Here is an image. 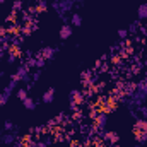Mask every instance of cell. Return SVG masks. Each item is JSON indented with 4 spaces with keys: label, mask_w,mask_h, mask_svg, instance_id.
I'll list each match as a JSON object with an SVG mask.
<instances>
[{
    "label": "cell",
    "mask_w": 147,
    "mask_h": 147,
    "mask_svg": "<svg viewBox=\"0 0 147 147\" xmlns=\"http://www.w3.org/2000/svg\"><path fill=\"white\" fill-rule=\"evenodd\" d=\"M17 84H19V82H17L14 77H10L9 84H7V86H5V89L0 92V105H2V106H3V105H5V103L10 99V96H12V94L17 91Z\"/></svg>",
    "instance_id": "1"
},
{
    "label": "cell",
    "mask_w": 147,
    "mask_h": 147,
    "mask_svg": "<svg viewBox=\"0 0 147 147\" xmlns=\"http://www.w3.org/2000/svg\"><path fill=\"white\" fill-rule=\"evenodd\" d=\"M17 82H26V84H29L31 82V74H29V67L26 65V63H21L19 67H17V70L16 74L12 75Z\"/></svg>",
    "instance_id": "2"
},
{
    "label": "cell",
    "mask_w": 147,
    "mask_h": 147,
    "mask_svg": "<svg viewBox=\"0 0 147 147\" xmlns=\"http://www.w3.org/2000/svg\"><path fill=\"white\" fill-rule=\"evenodd\" d=\"M106 123H108V115H106L105 111L98 110V115H96V118H94V127H96V130H98V132L106 130Z\"/></svg>",
    "instance_id": "3"
},
{
    "label": "cell",
    "mask_w": 147,
    "mask_h": 147,
    "mask_svg": "<svg viewBox=\"0 0 147 147\" xmlns=\"http://www.w3.org/2000/svg\"><path fill=\"white\" fill-rule=\"evenodd\" d=\"M69 101H70V105H86L87 103L84 98V92L80 89H72L69 92Z\"/></svg>",
    "instance_id": "4"
},
{
    "label": "cell",
    "mask_w": 147,
    "mask_h": 147,
    "mask_svg": "<svg viewBox=\"0 0 147 147\" xmlns=\"http://www.w3.org/2000/svg\"><path fill=\"white\" fill-rule=\"evenodd\" d=\"M36 53H39L45 60H53L55 58V55L58 53V48H55V46H43L39 51H36Z\"/></svg>",
    "instance_id": "5"
},
{
    "label": "cell",
    "mask_w": 147,
    "mask_h": 147,
    "mask_svg": "<svg viewBox=\"0 0 147 147\" xmlns=\"http://www.w3.org/2000/svg\"><path fill=\"white\" fill-rule=\"evenodd\" d=\"M72 34H74L72 24H63V26L60 28V31H58V36H60V39H69Z\"/></svg>",
    "instance_id": "6"
},
{
    "label": "cell",
    "mask_w": 147,
    "mask_h": 147,
    "mask_svg": "<svg viewBox=\"0 0 147 147\" xmlns=\"http://www.w3.org/2000/svg\"><path fill=\"white\" fill-rule=\"evenodd\" d=\"M55 89L53 87H50V89H46L45 92H43V96H41V101L45 103V105H50V103H53L55 101Z\"/></svg>",
    "instance_id": "7"
},
{
    "label": "cell",
    "mask_w": 147,
    "mask_h": 147,
    "mask_svg": "<svg viewBox=\"0 0 147 147\" xmlns=\"http://www.w3.org/2000/svg\"><path fill=\"white\" fill-rule=\"evenodd\" d=\"M139 132H147V120L146 118H137L135 123H134V134H139Z\"/></svg>",
    "instance_id": "8"
},
{
    "label": "cell",
    "mask_w": 147,
    "mask_h": 147,
    "mask_svg": "<svg viewBox=\"0 0 147 147\" xmlns=\"http://www.w3.org/2000/svg\"><path fill=\"white\" fill-rule=\"evenodd\" d=\"M121 91H123L125 96H132V94L135 92V82H123Z\"/></svg>",
    "instance_id": "9"
},
{
    "label": "cell",
    "mask_w": 147,
    "mask_h": 147,
    "mask_svg": "<svg viewBox=\"0 0 147 147\" xmlns=\"http://www.w3.org/2000/svg\"><path fill=\"white\" fill-rule=\"evenodd\" d=\"M70 24H72V28H80L82 26V16L79 12H72L70 14Z\"/></svg>",
    "instance_id": "10"
},
{
    "label": "cell",
    "mask_w": 147,
    "mask_h": 147,
    "mask_svg": "<svg viewBox=\"0 0 147 147\" xmlns=\"http://www.w3.org/2000/svg\"><path fill=\"white\" fill-rule=\"evenodd\" d=\"M134 137H135V142H137V146H135V147H142L147 142V132H139V134H134Z\"/></svg>",
    "instance_id": "11"
},
{
    "label": "cell",
    "mask_w": 147,
    "mask_h": 147,
    "mask_svg": "<svg viewBox=\"0 0 147 147\" xmlns=\"http://www.w3.org/2000/svg\"><path fill=\"white\" fill-rule=\"evenodd\" d=\"M137 21H147V3H142L137 9Z\"/></svg>",
    "instance_id": "12"
},
{
    "label": "cell",
    "mask_w": 147,
    "mask_h": 147,
    "mask_svg": "<svg viewBox=\"0 0 147 147\" xmlns=\"http://www.w3.org/2000/svg\"><path fill=\"white\" fill-rule=\"evenodd\" d=\"M22 106H24L28 111H34V110H36V103H34V99H33V98H29V96L22 101Z\"/></svg>",
    "instance_id": "13"
},
{
    "label": "cell",
    "mask_w": 147,
    "mask_h": 147,
    "mask_svg": "<svg viewBox=\"0 0 147 147\" xmlns=\"http://www.w3.org/2000/svg\"><path fill=\"white\" fill-rule=\"evenodd\" d=\"M105 87H106V82H96L94 86H92V91H94V94H103L105 92Z\"/></svg>",
    "instance_id": "14"
},
{
    "label": "cell",
    "mask_w": 147,
    "mask_h": 147,
    "mask_svg": "<svg viewBox=\"0 0 147 147\" xmlns=\"http://www.w3.org/2000/svg\"><path fill=\"white\" fill-rule=\"evenodd\" d=\"M16 98H17L19 101H24V99L28 98V89H26V87H17V91H16Z\"/></svg>",
    "instance_id": "15"
},
{
    "label": "cell",
    "mask_w": 147,
    "mask_h": 147,
    "mask_svg": "<svg viewBox=\"0 0 147 147\" xmlns=\"http://www.w3.org/2000/svg\"><path fill=\"white\" fill-rule=\"evenodd\" d=\"M17 128H19V127H17L14 121H10V120H7V121L3 123V130H5V132H17Z\"/></svg>",
    "instance_id": "16"
},
{
    "label": "cell",
    "mask_w": 147,
    "mask_h": 147,
    "mask_svg": "<svg viewBox=\"0 0 147 147\" xmlns=\"http://www.w3.org/2000/svg\"><path fill=\"white\" fill-rule=\"evenodd\" d=\"M33 31H34V29H33V24H21V33H22V36H29Z\"/></svg>",
    "instance_id": "17"
},
{
    "label": "cell",
    "mask_w": 147,
    "mask_h": 147,
    "mask_svg": "<svg viewBox=\"0 0 147 147\" xmlns=\"http://www.w3.org/2000/svg\"><path fill=\"white\" fill-rule=\"evenodd\" d=\"M53 142H55V139L48 135V137H43V139H41V142H38V147H48V146H51Z\"/></svg>",
    "instance_id": "18"
},
{
    "label": "cell",
    "mask_w": 147,
    "mask_h": 147,
    "mask_svg": "<svg viewBox=\"0 0 147 147\" xmlns=\"http://www.w3.org/2000/svg\"><path fill=\"white\" fill-rule=\"evenodd\" d=\"M36 9L39 10V14H41V12H46V10H48V2H46V0H38Z\"/></svg>",
    "instance_id": "19"
},
{
    "label": "cell",
    "mask_w": 147,
    "mask_h": 147,
    "mask_svg": "<svg viewBox=\"0 0 147 147\" xmlns=\"http://www.w3.org/2000/svg\"><path fill=\"white\" fill-rule=\"evenodd\" d=\"M22 5H24L22 0H14L12 2V12H21L22 10Z\"/></svg>",
    "instance_id": "20"
},
{
    "label": "cell",
    "mask_w": 147,
    "mask_h": 147,
    "mask_svg": "<svg viewBox=\"0 0 147 147\" xmlns=\"http://www.w3.org/2000/svg\"><path fill=\"white\" fill-rule=\"evenodd\" d=\"M28 14H29V16H33V17L36 19L38 16H39V10L36 9V5H31V7H28Z\"/></svg>",
    "instance_id": "21"
},
{
    "label": "cell",
    "mask_w": 147,
    "mask_h": 147,
    "mask_svg": "<svg viewBox=\"0 0 147 147\" xmlns=\"http://www.w3.org/2000/svg\"><path fill=\"white\" fill-rule=\"evenodd\" d=\"M39 77H41V69H36V70L33 72V75H31V82L36 84L38 80H39Z\"/></svg>",
    "instance_id": "22"
},
{
    "label": "cell",
    "mask_w": 147,
    "mask_h": 147,
    "mask_svg": "<svg viewBox=\"0 0 147 147\" xmlns=\"http://www.w3.org/2000/svg\"><path fill=\"white\" fill-rule=\"evenodd\" d=\"M34 58H36V69H43L46 65V60L43 57H34Z\"/></svg>",
    "instance_id": "23"
},
{
    "label": "cell",
    "mask_w": 147,
    "mask_h": 147,
    "mask_svg": "<svg viewBox=\"0 0 147 147\" xmlns=\"http://www.w3.org/2000/svg\"><path fill=\"white\" fill-rule=\"evenodd\" d=\"M91 77H92V70H84V72H82V75H80V80L84 82V80H89Z\"/></svg>",
    "instance_id": "24"
},
{
    "label": "cell",
    "mask_w": 147,
    "mask_h": 147,
    "mask_svg": "<svg viewBox=\"0 0 147 147\" xmlns=\"http://www.w3.org/2000/svg\"><path fill=\"white\" fill-rule=\"evenodd\" d=\"M139 24H140V21H135L134 24H130V28L127 29V31H128V34H130V33H135V31H137V28H139Z\"/></svg>",
    "instance_id": "25"
},
{
    "label": "cell",
    "mask_w": 147,
    "mask_h": 147,
    "mask_svg": "<svg viewBox=\"0 0 147 147\" xmlns=\"http://www.w3.org/2000/svg\"><path fill=\"white\" fill-rule=\"evenodd\" d=\"M127 36H128V31L127 29H120L118 31V38L120 39H127Z\"/></svg>",
    "instance_id": "26"
},
{
    "label": "cell",
    "mask_w": 147,
    "mask_h": 147,
    "mask_svg": "<svg viewBox=\"0 0 147 147\" xmlns=\"http://www.w3.org/2000/svg\"><path fill=\"white\" fill-rule=\"evenodd\" d=\"M12 146H14V147H26V144H24V142H22V139L19 137V139H17V140H16Z\"/></svg>",
    "instance_id": "27"
},
{
    "label": "cell",
    "mask_w": 147,
    "mask_h": 147,
    "mask_svg": "<svg viewBox=\"0 0 147 147\" xmlns=\"http://www.w3.org/2000/svg\"><path fill=\"white\" fill-rule=\"evenodd\" d=\"M70 147H84L82 144H77L75 140H70Z\"/></svg>",
    "instance_id": "28"
},
{
    "label": "cell",
    "mask_w": 147,
    "mask_h": 147,
    "mask_svg": "<svg viewBox=\"0 0 147 147\" xmlns=\"http://www.w3.org/2000/svg\"><path fill=\"white\" fill-rule=\"evenodd\" d=\"M144 80H147V72H146V77H144Z\"/></svg>",
    "instance_id": "29"
},
{
    "label": "cell",
    "mask_w": 147,
    "mask_h": 147,
    "mask_svg": "<svg viewBox=\"0 0 147 147\" xmlns=\"http://www.w3.org/2000/svg\"><path fill=\"white\" fill-rule=\"evenodd\" d=\"M0 111H2V105H0Z\"/></svg>",
    "instance_id": "30"
}]
</instances>
